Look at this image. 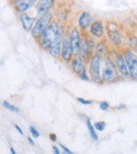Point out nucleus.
I'll return each mask as SVG.
<instances>
[{
  "label": "nucleus",
  "instance_id": "nucleus-1",
  "mask_svg": "<svg viewBox=\"0 0 137 154\" xmlns=\"http://www.w3.org/2000/svg\"><path fill=\"white\" fill-rule=\"evenodd\" d=\"M61 34V29L58 26L57 22L53 21L50 23V26L47 28V30L41 34L39 38H37L38 45L42 50H49L50 45H52L54 40L57 38V36Z\"/></svg>",
  "mask_w": 137,
  "mask_h": 154
},
{
  "label": "nucleus",
  "instance_id": "nucleus-2",
  "mask_svg": "<svg viewBox=\"0 0 137 154\" xmlns=\"http://www.w3.org/2000/svg\"><path fill=\"white\" fill-rule=\"evenodd\" d=\"M101 76H102V82H108V84L114 82L119 77V73L116 68V64H114V62L109 58H105L102 62Z\"/></svg>",
  "mask_w": 137,
  "mask_h": 154
},
{
  "label": "nucleus",
  "instance_id": "nucleus-3",
  "mask_svg": "<svg viewBox=\"0 0 137 154\" xmlns=\"http://www.w3.org/2000/svg\"><path fill=\"white\" fill-rule=\"evenodd\" d=\"M101 57L97 54L93 55L90 59V75L91 79L96 84H102V76H101V68H102Z\"/></svg>",
  "mask_w": 137,
  "mask_h": 154
},
{
  "label": "nucleus",
  "instance_id": "nucleus-4",
  "mask_svg": "<svg viewBox=\"0 0 137 154\" xmlns=\"http://www.w3.org/2000/svg\"><path fill=\"white\" fill-rule=\"evenodd\" d=\"M51 20H52V14L50 13V12L45 13L44 15L40 16V17L38 18V20L36 21V23H35L33 30L31 31L32 36L36 39L39 38V37L41 36V34H42V33L47 30V26H50Z\"/></svg>",
  "mask_w": 137,
  "mask_h": 154
},
{
  "label": "nucleus",
  "instance_id": "nucleus-5",
  "mask_svg": "<svg viewBox=\"0 0 137 154\" xmlns=\"http://www.w3.org/2000/svg\"><path fill=\"white\" fill-rule=\"evenodd\" d=\"M123 55L124 58H126V64H128L131 77L133 79L137 80V55L131 50H126L123 53Z\"/></svg>",
  "mask_w": 137,
  "mask_h": 154
},
{
  "label": "nucleus",
  "instance_id": "nucleus-6",
  "mask_svg": "<svg viewBox=\"0 0 137 154\" xmlns=\"http://www.w3.org/2000/svg\"><path fill=\"white\" fill-rule=\"evenodd\" d=\"M115 64L118 70V73L120 74V76H121L123 79H129L131 77V75H130V72H129L128 64H126V58H124L123 54H117V55H116Z\"/></svg>",
  "mask_w": 137,
  "mask_h": 154
},
{
  "label": "nucleus",
  "instance_id": "nucleus-7",
  "mask_svg": "<svg viewBox=\"0 0 137 154\" xmlns=\"http://www.w3.org/2000/svg\"><path fill=\"white\" fill-rule=\"evenodd\" d=\"M68 39H70V42H71L74 55L75 56L78 55V54H79L80 45H81V42H82L80 32L77 29H73V30L70 32V34H68Z\"/></svg>",
  "mask_w": 137,
  "mask_h": 154
},
{
  "label": "nucleus",
  "instance_id": "nucleus-8",
  "mask_svg": "<svg viewBox=\"0 0 137 154\" xmlns=\"http://www.w3.org/2000/svg\"><path fill=\"white\" fill-rule=\"evenodd\" d=\"M74 53H73V49H72L71 42H70V39H68V36H65L62 38V45H61V58L64 60V61L68 62L72 60V57H73Z\"/></svg>",
  "mask_w": 137,
  "mask_h": 154
},
{
  "label": "nucleus",
  "instance_id": "nucleus-9",
  "mask_svg": "<svg viewBox=\"0 0 137 154\" xmlns=\"http://www.w3.org/2000/svg\"><path fill=\"white\" fill-rule=\"evenodd\" d=\"M107 33L109 39L114 45H120L121 43V35H120L119 30L117 29L116 24L113 22H109L107 26Z\"/></svg>",
  "mask_w": 137,
  "mask_h": 154
},
{
  "label": "nucleus",
  "instance_id": "nucleus-10",
  "mask_svg": "<svg viewBox=\"0 0 137 154\" xmlns=\"http://www.w3.org/2000/svg\"><path fill=\"white\" fill-rule=\"evenodd\" d=\"M38 0H15L14 1V8L20 14L24 13L31 8H33L37 3Z\"/></svg>",
  "mask_w": 137,
  "mask_h": 154
},
{
  "label": "nucleus",
  "instance_id": "nucleus-11",
  "mask_svg": "<svg viewBox=\"0 0 137 154\" xmlns=\"http://www.w3.org/2000/svg\"><path fill=\"white\" fill-rule=\"evenodd\" d=\"M62 35L59 34L57 36V38L52 42V45H50V49H49V52L53 57L57 58L60 56L61 54V45H62Z\"/></svg>",
  "mask_w": 137,
  "mask_h": 154
},
{
  "label": "nucleus",
  "instance_id": "nucleus-12",
  "mask_svg": "<svg viewBox=\"0 0 137 154\" xmlns=\"http://www.w3.org/2000/svg\"><path fill=\"white\" fill-rule=\"evenodd\" d=\"M72 70L79 76L81 73L87 71L86 64H84V59L79 55H76L75 57L72 59Z\"/></svg>",
  "mask_w": 137,
  "mask_h": 154
},
{
  "label": "nucleus",
  "instance_id": "nucleus-13",
  "mask_svg": "<svg viewBox=\"0 0 137 154\" xmlns=\"http://www.w3.org/2000/svg\"><path fill=\"white\" fill-rule=\"evenodd\" d=\"M92 47H93V41L88 40V39L82 40L78 55L81 56L84 60L89 59V57L91 56V53H92Z\"/></svg>",
  "mask_w": 137,
  "mask_h": 154
},
{
  "label": "nucleus",
  "instance_id": "nucleus-14",
  "mask_svg": "<svg viewBox=\"0 0 137 154\" xmlns=\"http://www.w3.org/2000/svg\"><path fill=\"white\" fill-rule=\"evenodd\" d=\"M90 33L92 36L96 37V38H101L105 35V26L103 23L99 20L94 21L90 26Z\"/></svg>",
  "mask_w": 137,
  "mask_h": 154
},
{
  "label": "nucleus",
  "instance_id": "nucleus-15",
  "mask_svg": "<svg viewBox=\"0 0 137 154\" xmlns=\"http://www.w3.org/2000/svg\"><path fill=\"white\" fill-rule=\"evenodd\" d=\"M55 0H39L37 5V14L39 16L44 15L45 13L50 12V9L54 5Z\"/></svg>",
  "mask_w": 137,
  "mask_h": 154
},
{
  "label": "nucleus",
  "instance_id": "nucleus-16",
  "mask_svg": "<svg viewBox=\"0 0 137 154\" xmlns=\"http://www.w3.org/2000/svg\"><path fill=\"white\" fill-rule=\"evenodd\" d=\"M20 21L22 23V26L26 31H32L34 28L35 23H36V20L35 18L29 16L26 13H21L20 14Z\"/></svg>",
  "mask_w": 137,
  "mask_h": 154
},
{
  "label": "nucleus",
  "instance_id": "nucleus-17",
  "mask_svg": "<svg viewBox=\"0 0 137 154\" xmlns=\"http://www.w3.org/2000/svg\"><path fill=\"white\" fill-rule=\"evenodd\" d=\"M91 19H92V17L88 12H82L78 17V26L80 28V30L84 31L89 29V26H91V24H92Z\"/></svg>",
  "mask_w": 137,
  "mask_h": 154
},
{
  "label": "nucleus",
  "instance_id": "nucleus-18",
  "mask_svg": "<svg viewBox=\"0 0 137 154\" xmlns=\"http://www.w3.org/2000/svg\"><path fill=\"white\" fill-rule=\"evenodd\" d=\"M87 127H88V130H89V133H90V135L92 136V138L94 139V140H97L98 139V136H97V133L96 131H95V127L92 125V122H91V120L87 119Z\"/></svg>",
  "mask_w": 137,
  "mask_h": 154
},
{
  "label": "nucleus",
  "instance_id": "nucleus-19",
  "mask_svg": "<svg viewBox=\"0 0 137 154\" xmlns=\"http://www.w3.org/2000/svg\"><path fill=\"white\" fill-rule=\"evenodd\" d=\"M2 106L5 108V109L10 110V111H12V112H15V113L19 112V109H18L17 107H15V106L12 105V103H10L9 101H7V100H3L2 101Z\"/></svg>",
  "mask_w": 137,
  "mask_h": 154
},
{
  "label": "nucleus",
  "instance_id": "nucleus-20",
  "mask_svg": "<svg viewBox=\"0 0 137 154\" xmlns=\"http://www.w3.org/2000/svg\"><path fill=\"white\" fill-rule=\"evenodd\" d=\"M105 52H107V49H105L103 42H99L98 45H97V47H96V54L101 57L103 54H105Z\"/></svg>",
  "mask_w": 137,
  "mask_h": 154
},
{
  "label": "nucleus",
  "instance_id": "nucleus-21",
  "mask_svg": "<svg viewBox=\"0 0 137 154\" xmlns=\"http://www.w3.org/2000/svg\"><path fill=\"white\" fill-rule=\"evenodd\" d=\"M29 131H30V133L32 134V136H33V137H35V138H37V137L40 136V133H39L38 131H37L36 129H35L33 126H30V127H29Z\"/></svg>",
  "mask_w": 137,
  "mask_h": 154
},
{
  "label": "nucleus",
  "instance_id": "nucleus-22",
  "mask_svg": "<svg viewBox=\"0 0 137 154\" xmlns=\"http://www.w3.org/2000/svg\"><path fill=\"white\" fill-rule=\"evenodd\" d=\"M94 127H95V129H96V130L103 131V130H105V124L103 122H97L96 124L94 125Z\"/></svg>",
  "mask_w": 137,
  "mask_h": 154
},
{
  "label": "nucleus",
  "instance_id": "nucleus-23",
  "mask_svg": "<svg viewBox=\"0 0 137 154\" xmlns=\"http://www.w3.org/2000/svg\"><path fill=\"white\" fill-rule=\"evenodd\" d=\"M77 100L79 101V103H81L82 105H87V106H90L93 103L92 100H87V99H84V98H81V97H78Z\"/></svg>",
  "mask_w": 137,
  "mask_h": 154
},
{
  "label": "nucleus",
  "instance_id": "nucleus-24",
  "mask_svg": "<svg viewBox=\"0 0 137 154\" xmlns=\"http://www.w3.org/2000/svg\"><path fill=\"white\" fill-rule=\"evenodd\" d=\"M99 107H100V109L102 110V111H105V110L109 109L110 106H109V103H107V101H101Z\"/></svg>",
  "mask_w": 137,
  "mask_h": 154
},
{
  "label": "nucleus",
  "instance_id": "nucleus-25",
  "mask_svg": "<svg viewBox=\"0 0 137 154\" xmlns=\"http://www.w3.org/2000/svg\"><path fill=\"white\" fill-rule=\"evenodd\" d=\"M60 147H61V148H62V150H63V151H65L66 153H68V154H74L73 152L71 151V150H68V148H66V147H64L63 145H60Z\"/></svg>",
  "mask_w": 137,
  "mask_h": 154
},
{
  "label": "nucleus",
  "instance_id": "nucleus-26",
  "mask_svg": "<svg viewBox=\"0 0 137 154\" xmlns=\"http://www.w3.org/2000/svg\"><path fill=\"white\" fill-rule=\"evenodd\" d=\"M15 128H16V130H17V131H18V132H19V133H20V134H21V135H24L23 131H22V129H21V128H20V127H19V126H17V125H15Z\"/></svg>",
  "mask_w": 137,
  "mask_h": 154
},
{
  "label": "nucleus",
  "instance_id": "nucleus-27",
  "mask_svg": "<svg viewBox=\"0 0 137 154\" xmlns=\"http://www.w3.org/2000/svg\"><path fill=\"white\" fill-rule=\"evenodd\" d=\"M53 151H54V154H60L59 150H58V148L56 147V146H53Z\"/></svg>",
  "mask_w": 137,
  "mask_h": 154
},
{
  "label": "nucleus",
  "instance_id": "nucleus-28",
  "mask_svg": "<svg viewBox=\"0 0 137 154\" xmlns=\"http://www.w3.org/2000/svg\"><path fill=\"white\" fill-rule=\"evenodd\" d=\"M28 140H29V143H31V145H32V146H35V143H34V140H33V139L31 138L30 136L28 137Z\"/></svg>",
  "mask_w": 137,
  "mask_h": 154
},
{
  "label": "nucleus",
  "instance_id": "nucleus-29",
  "mask_svg": "<svg viewBox=\"0 0 137 154\" xmlns=\"http://www.w3.org/2000/svg\"><path fill=\"white\" fill-rule=\"evenodd\" d=\"M11 154H17V153H16L15 150H14V148H13V147H11Z\"/></svg>",
  "mask_w": 137,
  "mask_h": 154
},
{
  "label": "nucleus",
  "instance_id": "nucleus-30",
  "mask_svg": "<svg viewBox=\"0 0 137 154\" xmlns=\"http://www.w3.org/2000/svg\"><path fill=\"white\" fill-rule=\"evenodd\" d=\"M51 139L52 140H56V136L54 134H51Z\"/></svg>",
  "mask_w": 137,
  "mask_h": 154
},
{
  "label": "nucleus",
  "instance_id": "nucleus-31",
  "mask_svg": "<svg viewBox=\"0 0 137 154\" xmlns=\"http://www.w3.org/2000/svg\"><path fill=\"white\" fill-rule=\"evenodd\" d=\"M62 154H68V153H66L65 151H63V153H62Z\"/></svg>",
  "mask_w": 137,
  "mask_h": 154
},
{
  "label": "nucleus",
  "instance_id": "nucleus-32",
  "mask_svg": "<svg viewBox=\"0 0 137 154\" xmlns=\"http://www.w3.org/2000/svg\"><path fill=\"white\" fill-rule=\"evenodd\" d=\"M14 1H15V0H14Z\"/></svg>",
  "mask_w": 137,
  "mask_h": 154
}]
</instances>
